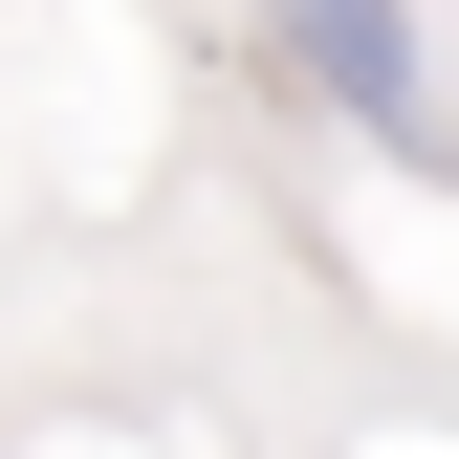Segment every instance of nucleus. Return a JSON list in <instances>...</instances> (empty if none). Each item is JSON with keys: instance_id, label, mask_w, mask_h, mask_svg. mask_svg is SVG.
<instances>
[{"instance_id": "1", "label": "nucleus", "mask_w": 459, "mask_h": 459, "mask_svg": "<svg viewBox=\"0 0 459 459\" xmlns=\"http://www.w3.org/2000/svg\"><path fill=\"white\" fill-rule=\"evenodd\" d=\"M263 44H284L328 109H351L394 176H459V132H437V66H416V0H263Z\"/></svg>"}]
</instances>
